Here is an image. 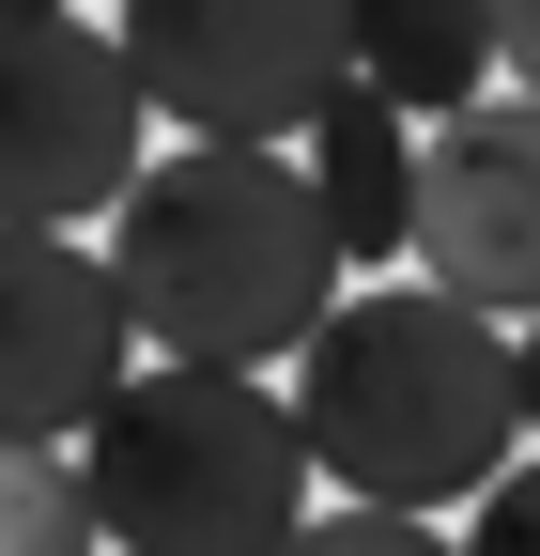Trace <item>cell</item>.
Wrapping results in <instances>:
<instances>
[{"instance_id": "1", "label": "cell", "mask_w": 540, "mask_h": 556, "mask_svg": "<svg viewBox=\"0 0 540 556\" xmlns=\"http://www.w3.org/2000/svg\"><path fill=\"white\" fill-rule=\"evenodd\" d=\"M294 448H309V495L340 510H479L494 479L525 464V417H510V325L417 294V278H356L340 309L294 340Z\"/></svg>"}, {"instance_id": "2", "label": "cell", "mask_w": 540, "mask_h": 556, "mask_svg": "<svg viewBox=\"0 0 540 556\" xmlns=\"http://www.w3.org/2000/svg\"><path fill=\"white\" fill-rule=\"evenodd\" d=\"M93 263L124 294V340H155L170 371H262L340 309L294 155H140Z\"/></svg>"}, {"instance_id": "3", "label": "cell", "mask_w": 540, "mask_h": 556, "mask_svg": "<svg viewBox=\"0 0 540 556\" xmlns=\"http://www.w3.org/2000/svg\"><path fill=\"white\" fill-rule=\"evenodd\" d=\"M93 556H279L309 526V448L262 371H170L140 356L78 433Z\"/></svg>"}, {"instance_id": "4", "label": "cell", "mask_w": 540, "mask_h": 556, "mask_svg": "<svg viewBox=\"0 0 540 556\" xmlns=\"http://www.w3.org/2000/svg\"><path fill=\"white\" fill-rule=\"evenodd\" d=\"M108 62L140 124H185V155H294L309 109L340 93V16H309V0H124Z\"/></svg>"}, {"instance_id": "5", "label": "cell", "mask_w": 540, "mask_h": 556, "mask_svg": "<svg viewBox=\"0 0 540 556\" xmlns=\"http://www.w3.org/2000/svg\"><path fill=\"white\" fill-rule=\"evenodd\" d=\"M140 93L93 16L0 0V232H93L140 186Z\"/></svg>"}, {"instance_id": "6", "label": "cell", "mask_w": 540, "mask_h": 556, "mask_svg": "<svg viewBox=\"0 0 540 556\" xmlns=\"http://www.w3.org/2000/svg\"><path fill=\"white\" fill-rule=\"evenodd\" d=\"M417 294L479 309V325H540V109H463L417 139V217H401Z\"/></svg>"}, {"instance_id": "7", "label": "cell", "mask_w": 540, "mask_h": 556, "mask_svg": "<svg viewBox=\"0 0 540 556\" xmlns=\"http://www.w3.org/2000/svg\"><path fill=\"white\" fill-rule=\"evenodd\" d=\"M140 371L124 294L78 232H0V448H78Z\"/></svg>"}, {"instance_id": "8", "label": "cell", "mask_w": 540, "mask_h": 556, "mask_svg": "<svg viewBox=\"0 0 540 556\" xmlns=\"http://www.w3.org/2000/svg\"><path fill=\"white\" fill-rule=\"evenodd\" d=\"M294 186H309V217H324V263L371 278V263H401V217H417V124H386L340 78V93L309 109V139H294Z\"/></svg>"}, {"instance_id": "9", "label": "cell", "mask_w": 540, "mask_h": 556, "mask_svg": "<svg viewBox=\"0 0 540 556\" xmlns=\"http://www.w3.org/2000/svg\"><path fill=\"white\" fill-rule=\"evenodd\" d=\"M340 78L433 139L463 109H494V16H371V31H340Z\"/></svg>"}, {"instance_id": "10", "label": "cell", "mask_w": 540, "mask_h": 556, "mask_svg": "<svg viewBox=\"0 0 540 556\" xmlns=\"http://www.w3.org/2000/svg\"><path fill=\"white\" fill-rule=\"evenodd\" d=\"M0 556H93L78 448H0Z\"/></svg>"}, {"instance_id": "11", "label": "cell", "mask_w": 540, "mask_h": 556, "mask_svg": "<svg viewBox=\"0 0 540 556\" xmlns=\"http://www.w3.org/2000/svg\"><path fill=\"white\" fill-rule=\"evenodd\" d=\"M279 556H448V526H401V510H309Z\"/></svg>"}, {"instance_id": "12", "label": "cell", "mask_w": 540, "mask_h": 556, "mask_svg": "<svg viewBox=\"0 0 540 556\" xmlns=\"http://www.w3.org/2000/svg\"><path fill=\"white\" fill-rule=\"evenodd\" d=\"M448 556H540V464H510L494 495H479V510L448 526Z\"/></svg>"}, {"instance_id": "13", "label": "cell", "mask_w": 540, "mask_h": 556, "mask_svg": "<svg viewBox=\"0 0 540 556\" xmlns=\"http://www.w3.org/2000/svg\"><path fill=\"white\" fill-rule=\"evenodd\" d=\"M494 78H510V109H540V0L494 16Z\"/></svg>"}, {"instance_id": "14", "label": "cell", "mask_w": 540, "mask_h": 556, "mask_svg": "<svg viewBox=\"0 0 540 556\" xmlns=\"http://www.w3.org/2000/svg\"><path fill=\"white\" fill-rule=\"evenodd\" d=\"M510 417L540 433V325H510ZM525 464H540V448H525Z\"/></svg>"}]
</instances>
